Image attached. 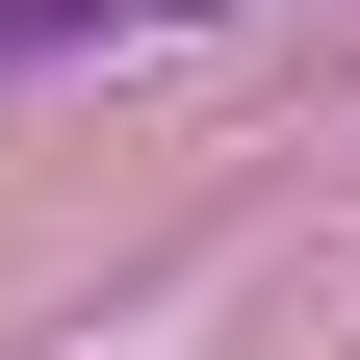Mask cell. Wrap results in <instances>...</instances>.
Segmentation results:
<instances>
[{
	"label": "cell",
	"mask_w": 360,
	"mask_h": 360,
	"mask_svg": "<svg viewBox=\"0 0 360 360\" xmlns=\"http://www.w3.org/2000/svg\"><path fill=\"white\" fill-rule=\"evenodd\" d=\"M129 0H0V77H52V52H103Z\"/></svg>",
	"instance_id": "1"
}]
</instances>
